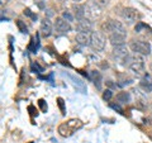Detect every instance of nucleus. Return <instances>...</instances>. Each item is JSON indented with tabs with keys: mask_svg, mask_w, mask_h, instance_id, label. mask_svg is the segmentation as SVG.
Returning a JSON list of instances; mask_svg holds the SVG:
<instances>
[{
	"mask_svg": "<svg viewBox=\"0 0 152 143\" xmlns=\"http://www.w3.org/2000/svg\"><path fill=\"white\" fill-rule=\"evenodd\" d=\"M124 65L128 67V70L132 71V72L134 74V75H137V76L143 75V72H145L146 65H145L143 56H141V55L131 53L129 57L127 58V61H126Z\"/></svg>",
	"mask_w": 152,
	"mask_h": 143,
	"instance_id": "1",
	"label": "nucleus"
},
{
	"mask_svg": "<svg viewBox=\"0 0 152 143\" xmlns=\"http://www.w3.org/2000/svg\"><path fill=\"white\" fill-rule=\"evenodd\" d=\"M83 125L84 124L80 119H75V118L69 119L67 122L62 123V124L58 127V133L62 137H70V136H72L76 131L81 129Z\"/></svg>",
	"mask_w": 152,
	"mask_h": 143,
	"instance_id": "2",
	"label": "nucleus"
},
{
	"mask_svg": "<svg viewBox=\"0 0 152 143\" xmlns=\"http://www.w3.org/2000/svg\"><path fill=\"white\" fill-rule=\"evenodd\" d=\"M129 50L133 53H137L141 56H150L151 55V45L146 41L133 39L129 43Z\"/></svg>",
	"mask_w": 152,
	"mask_h": 143,
	"instance_id": "3",
	"label": "nucleus"
},
{
	"mask_svg": "<svg viewBox=\"0 0 152 143\" xmlns=\"http://www.w3.org/2000/svg\"><path fill=\"white\" fill-rule=\"evenodd\" d=\"M107 45V38L103 34V32L100 31H93L91 32V42H90V47L96 51V52H102L105 48Z\"/></svg>",
	"mask_w": 152,
	"mask_h": 143,
	"instance_id": "4",
	"label": "nucleus"
},
{
	"mask_svg": "<svg viewBox=\"0 0 152 143\" xmlns=\"http://www.w3.org/2000/svg\"><path fill=\"white\" fill-rule=\"evenodd\" d=\"M129 48L126 46V45H122V46H117V47H114L113 48V52H112V56H113V58L118 61V62H121L124 65L126 63V61L127 58L129 57Z\"/></svg>",
	"mask_w": 152,
	"mask_h": 143,
	"instance_id": "5",
	"label": "nucleus"
},
{
	"mask_svg": "<svg viewBox=\"0 0 152 143\" xmlns=\"http://www.w3.org/2000/svg\"><path fill=\"white\" fill-rule=\"evenodd\" d=\"M122 18L128 24H133L140 19V13L134 8H124L122 10Z\"/></svg>",
	"mask_w": 152,
	"mask_h": 143,
	"instance_id": "6",
	"label": "nucleus"
},
{
	"mask_svg": "<svg viewBox=\"0 0 152 143\" xmlns=\"http://www.w3.org/2000/svg\"><path fill=\"white\" fill-rule=\"evenodd\" d=\"M85 13H86V18L90 20H94V19H98L102 17V8L98 7L95 3H89L85 5Z\"/></svg>",
	"mask_w": 152,
	"mask_h": 143,
	"instance_id": "7",
	"label": "nucleus"
},
{
	"mask_svg": "<svg viewBox=\"0 0 152 143\" xmlns=\"http://www.w3.org/2000/svg\"><path fill=\"white\" fill-rule=\"evenodd\" d=\"M53 26H55V31L58 33V34H66V33H69L71 31L70 22H67L62 17H57Z\"/></svg>",
	"mask_w": 152,
	"mask_h": 143,
	"instance_id": "8",
	"label": "nucleus"
},
{
	"mask_svg": "<svg viewBox=\"0 0 152 143\" xmlns=\"http://www.w3.org/2000/svg\"><path fill=\"white\" fill-rule=\"evenodd\" d=\"M108 39L110 42V45L113 47H117V46H122L124 45V42L127 39V31L124 32H114L108 34Z\"/></svg>",
	"mask_w": 152,
	"mask_h": 143,
	"instance_id": "9",
	"label": "nucleus"
},
{
	"mask_svg": "<svg viewBox=\"0 0 152 143\" xmlns=\"http://www.w3.org/2000/svg\"><path fill=\"white\" fill-rule=\"evenodd\" d=\"M94 29V23L93 20H90L88 18H84L81 20H77L76 23V31L79 32H86V33H91Z\"/></svg>",
	"mask_w": 152,
	"mask_h": 143,
	"instance_id": "10",
	"label": "nucleus"
},
{
	"mask_svg": "<svg viewBox=\"0 0 152 143\" xmlns=\"http://www.w3.org/2000/svg\"><path fill=\"white\" fill-rule=\"evenodd\" d=\"M53 28L55 26L52 24V22L50 20V19L45 18L43 20H42L41 23V33L43 37H50L52 34V32H53Z\"/></svg>",
	"mask_w": 152,
	"mask_h": 143,
	"instance_id": "11",
	"label": "nucleus"
},
{
	"mask_svg": "<svg viewBox=\"0 0 152 143\" xmlns=\"http://www.w3.org/2000/svg\"><path fill=\"white\" fill-rule=\"evenodd\" d=\"M75 39L80 46H90V42H91V33L79 32L77 34H76Z\"/></svg>",
	"mask_w": 152,
	"mask_h": 143,
	"instance_id": "12",
	"label": "nucleus"
},
{
	"mask_svg": "<svg viewBox=\"0 0 152 143\" xmlns=\"http://www.w3.org/2000/svg\"><path fill=\"white\" fill-rule=\"evenodd\" d=\"M140 86L146 93H152V76L148 74H145L140 80Z\"/></svg>",
	"mask_w": 152,
	"mask_h": 143,
	"instance_id": "13",
	"label": "nucleus"
},
{
	"mask_svg": "<svg viewBox=\"0 0 152 143\" xmlns=\"http://www.w3.org/2000/svg\"><path fill=\"white\" fill-rule=\"evenodd\" d=\"M72 13H74L76 20H81V19L86 18L85 5H83V4H74L72 5Z\"/></svg>",
	"mask_w": 152,
	"mask_h": 143,
	"instance_id": "14",
	"label": "nucleus"
},
{
	"mask_svg": "<svg viewBox=\"0 0 152 143\" xmlns=\"http://www.w3.org/2000/svg\"><path fill=\"white\" fill-rule=\"evenodd\" d=\"M90 79L94 82V85L96 86L98 89L102 88V81H103V77H102V74L99 71H91L90 72Z\"/></svg>",
	"mask_w": 152,
	"mask_h": 143,
	"instance_id": "15",
	"label": "nucleus"
},
{
	"mask_svg": "<svg viewBox=\"0 0 152 143\" xmlns=\"http://www.w3.org/2000/svg\"><path fill=\"white\" fill-rule=\"evenodd\" d=\"M129 100H131L129 93L122 91V93H118L117 94V101L119 103V104H127V103H129Z\"/></svg>",
	"mask_w": 152,
	"mask_h": 143,
	"instance_id": "16",
	"label": "nucleus"
},
{
	"mask_svg": "<svg viewBox=\"0 0 152 143\" xmlns=\"http://www.w3.org/2000/svg\"><path fill=\"white\" fill-rule=\"evenodd\" d=\"M62 18L71 23V22H74L75 15H74V13H71L70 10H64V12H62Z\"/></svg>",
	"mask_w": 152,
	"mask_h": 143,
	"instance_id": "17",
	"label": "nucleus"
},
{
	"mask_svg": "<svg viewBox=\"0 0 152 143\" xmlns=\"http://www.w3.org/2000/svg\"><path fill=\"white\" fill-rule=\"evenodd\" d=\"M93 3H95L100 8H107L109 5V3H110V0H93Z\"/></svg>",
	"mask_w": 152,
	"mask_h": 143,
	"instance_id": "18",
	"label": "nucleus"
},
{
	"mask_svg": "<svg viewBox=\"0 0 152 143\" xmlns=\"http://www.w3.org/2000/svg\"><path fill=\"white\" fill-rule=\"evenodd\" d=\"M17 26H18V28H19V31H20L22 33H28V28H27V26L23 23L22 20H17Z\"/></svg>",
	"mask_w": 152,
	"mask_h": 143,
	"instance_id": "19",
	"label": "nucleus"
},
{
	"mask_svg": "<svg viewBox=\"0 0 152 143\" xmlns=\"http://www.w3.org/2000/svg\"><path fill=\"white\" fill-rule=\"evenodd\" d=\"M112 98H113V91L110 89H107L103 93V99L104 100H110Z\"/></svg>",
	"mask_w": 152,
	"mask_h": 143,
	"instance_id": "20",
	"label": "nucleus"
},
{
	"mask_svg": "<svg viewBox=\"0 0 152 143\" xmlns=\"http://www.w3.org/2000/svg\"><path fill=\"white\" fill-rule=\"evenodd\" d=\"M24 14H26V15H28L29 18H32L33 20H36V19H37V15H36V14H33V13L29 10V9H26V10H24Z\"/></svg>",
	"mask_w": 152,
	"mask_h": 143,
	"instance_id": "21",
	"label": "nucleus"
},
{
	"mask_svg": "<svg viewBox=\"0 0 152 143\" xmlns=\"http://www.w3.org/2000/svg\"><path fill=\"white\" fill-rule=\"evenodd\" d=\"M57 101H58V107H60V109H61V112H62V114H65V105H64V99H61V98H58L57 99Z\"/></svg>",
	"mask_w": 152,
	"mask_h": 143,
	"instance_id": "22",
	"label": "nucleus"
},
{
	"mask_svg": "<svg viewBox=\"0 0 152 143\" xmlns=\"http://www.w3.org/2000/svg\"><path fill=\"white\" fill-rule=\"evenodd\" d=\"M28 48H29V51H32L33 53H34V52L37 51L38 47H37V46H34V39H32V41H31V45H29V47H28Z\"/></svg>",
	"mask_w": 152,
	"mask_h": 143,
	"instance_id": "23",
	"label": "nucleus"
},
{
	"mask_svg": "<svg viewBox=\"0 0 152 143\" xmlns=\"http://www.w3.org/2000/svg\"><path fill=\"white\" fill-rule=\"evenodd\" d=\"M38 103H39V107L42 108V110L46 112V110H47V104H45V100H42V99H41Z\"/></svg>",
	"mask_w": 152,
	"mask_h": 143,
	"instance_id": "24",
	"label": "nucleus"
},
{
	"mask_svg": "<svg viewBox=\"0 0 152 143\" xmlns=\"http://www.w3.org/2000/svg\"><path fill=\"white\" fill-rule=\"evenodd\" d=\"M110 107L114 109V110H118L119 113H123V110H122V108L119 107V105H115V104H110Z\"/></svg>",
	"mask_w": 152,
	"mask_h": 143,
	"instance_id": "25",
	"label": "nucleus"
},
{
	"mask_svg": "<svg viewBox=\"0 0 152 143\" xmlns=\"http://www.w3.org/2000/svg\"><path fill=\"white\" fill-rule=\"evenodd\" d=\"M143 27H146V26L143 24V23H141V22H140L136 26V28H134V29H136V32H140V31H141V29H142V28H143Z\"/></svg>",
	"mask_w": 152,
	"mask_h": 143,
	"instance_id": "26",
	"label": "nucleus"
},
{
	"mask_svg": "<svg viewBox=\"0 0 152 143\" xmlns=\"http://www.w3.org/2000/svg\"><path fill=\"white\" fill-rule=\"evenodd\" d=\"M32 69H33V70H38L39 72H42V67H39V66H38L37 63H33V65H32Z\"/></svg>",
	"mask_w": 152,
	"mask_h": 143,
	"instance_id": "27",
	"label": "nucleus"
},
{
	"mask_svg": "<svg viewBox=\"0 0 152 143\" xmlns=\"http://www.w3.org/2000/svg\"><path fill=\"white\" fill-rule=\"evenodd\" d=\"M105 84H107V85H108V86L110 88V89H113V88H115V86H117V85H114V84H113V81H107Z\"/></svg>",
	"mask_w": 152,
	"mask_h": 143,
	"instance_id": "28",
	"label": "nucleus"
},
{
	"mask_svg": "<svg viewBox=\"0 0 152 143\" xmlns=\"http://www.w3.org/2000/svg\"><path fill=\"white\" fill-rule=\"evenodd\" d=\"M8 1H9V0H1V5H3L4 3H8Z\"/></svg>",
	"mask_w": 152,
	"mask_h": 143,
	"instance_id": "29",
	"label": "nucleus"
},
{
	"mask_svg": "<svg viewBox=\"0 0 152 143\" xmlns=\"http://www.w3.org/2000/svg\"><path fill=\"white\" fill-rule=\"evenodd\" d=\"M60 1H61V3H64V1H66V0H60Z\"/></svg>",
	"mask_w": 152,
	"mask_h": 143,
	"instance_id": "30",
	"label": "nucleus"
},
{
	"mask_svg": "<svg viewBox=\"0 0 152 143\" xmlns=\"http://www.w3.org/2000/svg\"><path fill=\"white\" fill-rule=\"evenodd\" d=\"M75 1H81V0H75Z\"/></svg>",
	"mask_w": 152,
	"mask_h": 143,
	"instance_id": "31",
	"label": "nucleus"
}]
</instances>
